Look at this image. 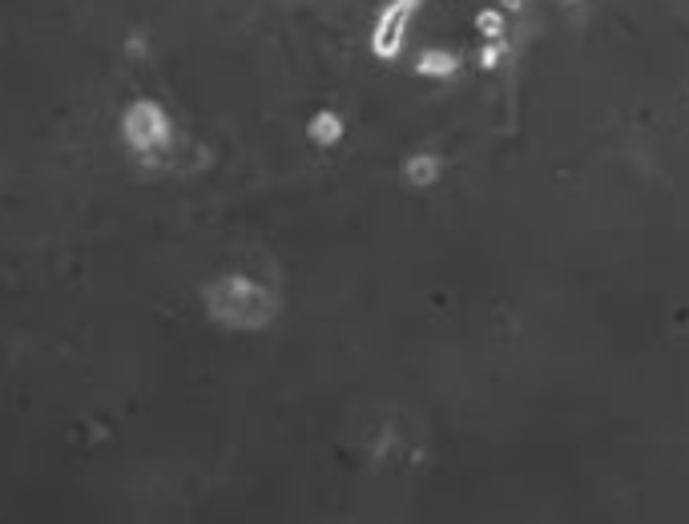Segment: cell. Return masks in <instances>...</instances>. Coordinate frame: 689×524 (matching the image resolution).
I'll use <instances>...</instances> for the list:
<instances>
[{
    "instance_id": "obj_2",
    "label": "cell",
    "mask_w": 689,
    "mask_h": 524,
    "mask_svg": "<svg viewBox=\"0 0 689 524\" xmlns=\"http://www.w3.org/2000/svg\"><path fill=\"white\" fill-rule=\"evenodd\" d=\"M166 137H170V121L153 101H137L125 113V141L137 154H153L157 145H166Z\"/></svg>"
},
{
    "instance_id": "obj_1",
    "label": "cell",
    "mask_w": 689,
    "mask_h": 524,
    "mask_svg": "<svg viewBox=\"0 0 689 524\" xmlns=\"http://www.w3.org/2000/svg\"><path fill=\"white\" fill-rule=\"evenodd\" d=\"M210 311L218 319H226V323H262L267 319V294L258 291L254 283H238V278H230L222 287H210Z\"/></svg>"
}]
</instances>
